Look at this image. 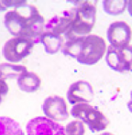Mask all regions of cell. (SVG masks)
I'll list each match as a JSON object with an SVG mask.
<instances>
[{
  "mask_svg": "<svg viewBox=\"0 0 132 135\" xmlns=\"http://www.w3.org/2000/svg\"><path fill=\"white\" fill-rule=\"evenodd\" d=\"M4 23L13 36L31 39L34 42L44 32V17L35 6L28 3L6 13Z\"/></svg>",
  "mask_w": 132,
  "mask_h": 135,
  "instance_id": "6da1fadb",
  "label": "cell"
},
{
  "mask_svg": "<svg viewBox=\"0 0 132 135\" xmlns=\"http://www.w3.org/2000/svg\"><path fill=\"white\" fill-rule=\"evenodd\" d=\"M104 39L95 34L74 36L66 40L62 49V54L70 56L81 64L94 65L106 51Z\"/></svg>",
  "mask_w": 132,
  "mask_h": 135,
  "instance_id": "7a4b0ae2",
  "label": "cell"
},
{
  "mask_svg": "<svg viewBox=\"0 0 132 135\" xmlns=\"http://www.w3.org/2000/svg\"><path fill=\"white\" fill-rule=\"evenodd\" d=\"M75 11V16L70 28L65 33L66 40L74 36L88 35L94 26L96 22V8L92 1H77Z\"/></svg>",
  "mask_w": 132,
  "mask_h": 135,
  "instance_id": "3957f363",
  "label": "cell"
},
{
  "mask_svg": "<svg viewBox=\"0 0 132 135\" xmlns=\"http://www.w3.org/2000/svg\"><path fill=\"white\" fill-rule=\"evenodd\" d=\"M71 114L85 123L92 132L103 131L109 124L108 118L101 111L88 103L76 104L71 108Z\"/></svg>",
  "mask_w": 132,
  "mask_h": 135,
  "instance_id": "277c9868",
  "label": "cell"
},
{
  "mask_svg": "<svg viewBox=\"0 0 132 135\" xmlns=\"http://www.w3.org/2000/svg\"><path fill=\"white\" fill-rule=\"evenodd\" d=\"M34 43L31 39L14 37L4 43L2 54L9 62H19L31 54Z\"/></svg>",
  "mask_w": 132,
  "mask_h": 135,
  "instance_id": "5b68a950",
  "label": "cell"
},
{
  "mask_svg": "<svg viewBox=\"0 0 132 135\" xmlns=\"http://www.w3.org/2000/svg\"><path fill=\"white\" fill-rule=\"evenodd\" d=\"M105 60L108 66L116 71L123 73L131 71V45L123 48L109 45Z\"/></svg>",
  "mask_w": 132,
  "mask_h": 135,
  "instance_id": "8992f818",
  "label": "cell"
},
{
  "mask_svg": "<svg viewBox=\"0 0 132 135\" xmlns=\"http://www.w3.org/2000/svg\"><path fill=\"white\" fill-rule=\"evenodd\" d=\"M26 128L28 135H66L62 125L43 117L31 119Z\"/></svg>",
  "mask_w": 132,
  "mask_h": 135,
  "instance_id": "52a82bcc",
  "label": "cell"
},
{
  "mask_svg": "<svg viewBox=\"0 0 132 135\" xmlns=\"http://www.w3.org/2000/svg\"><path fill=\"white\" fill-rule=\"evenodd\" d=\"M107 38L114 48H125L131 45V29L125 22H114L107 30Z\"/></svg>",
  "mask_w": 132,
  "mask_h": 135,
  "instance_id": "ba28073f",
  "label": "cell"
},
{
  "mask_svg": "<svg viewBox=\"0 0 132 135\" xmlns=\"http://www.w3.org/2000/svg\"><path fill=\"white\" fill-rule=\"evenodd\" d=\"M94 96L92 85L83 80L77 81L71 84L67 94L69 103L76 105L79 103H88L93 100Z\"/></svg>",
  "mask_w": 132,
  "mask_h": 135,
  "instance_id": "9c48e42d",
  "label": "cell"
},
{
  "mask_svg": "<svg viewBox=\"0 0 132 135\" xmlns=\"http://www.w3.org/2000/svg\"><path fill=\"white\" fill-rule=\"evenodd\" d=\"M42 110L47 117L55 121H64L69 117L65 100L59 96L46 98L42 105Z\"/></svg>",
  "mask_w": 132,
  "mask_h": 135,
  "instance_id": "30bf717a",
  "label": "cell"
},
{
  "mask_svg": "<svg viewBox=\"0 0 132 135\" xmlns=\"http://www.w3.org/2000/svg\"><path fill=\"white\" fill-rule=\"evenodd\" d=\"M75 16L74 8L70 11H66L60 16H55L49 20L45 25V28L46 31L52 32L57 35L65 34L68 31L72 24Z\"/></svg>",
  "mask_w": 132,
  "mask_h": 135,
  "instance_id": "8fae6325",
  "label": "cell"
},
{
  "mask_svg": "<svg viewBox=\"0 0 132 135\" xmlns=\"http://www.w3.org/2000/svg\"><path fill=\"white\" fill-rule=\"evenodd\" d=\"M39 40L41 43L43 44L45 51L49 54H54L59 52L62 48L64 42L62 36L48 31L43 32Z\"/></svg>",
  "mask_w": 132,
  "mask_h": 135,
  "instance_id": "7c38bea8",
  "label": "cell"
},
{
  "mask_svg": "<svg viewBox=\"0 0 132 135\" xmlns=\"http://www.w3.org/2000/svg\"><path fill=\"white\" fill-rule=\"evenodd\" d=\"M40 76L33 73L26 71L17 79V85L21 91L27 93H33L38 91L41 85Z\"/></svg>",
  "mask_w": 132,
  "mask_h": 135,
  "instance_id": "4fadbf2b",
  "label": "cell"
},
{
  "mask_svg": "<svg viewBox=\"0 0 132 135\" xmlns=\"http://www.w3.org/2000/svg\"><path fill=\"white\" fill-rule=\"evenodd\" d=\"M28 71L25 66L10 63L0 65V79L5 80L8 79H18L22 74Z\"/></svg>",
  "mask_w": 132,
  "mask_h": 135,
  "instance_id": "5bb4252c",
  "label": "cell"
},
{
  "mask_svg": "<svg viewBox=\"0 0 132 135\" xmlns=\"http://www.w3.org/2000/svg\"><path fill=\"white\" fill-rule=\"evenodd\" d=\"M0 135H25L19 124L7 117H0Z\"/></svg>",
  "mask_w": 132,
  "mask_h": 135,
  "instance_id": "9a60e30c",
  "label": "cell"
},
{
  "mask_svg": "<svg viewBox=\"0 0 132 135\" xmlns=\"http://www.w3.org/2000/svg\"><path fill=\"white\" fill-rule=\"evenodd\" d=\"M103 8L105 12L109 15L117 16L125 12L127 6L128 1L119 0V1H103Z\"/></svg>",
  "mask_w": 132,
  "mask_h": 135,
  "instance_id": "2e32d148",
  "label": "cell"
},
{
  "mask_svg": "<svg viewBox=\"0 0 132 135\" xmlns=\"http://www.w3.org/2000/svg\"><path fill=\"white\" fill-rule=\"evenodd\" d=\"M66 135H85L84 123L82 121H73L68 123L65 128Z\"/></svg>",
  "mask_w": 132,
  "mask_h": 135,
  "instance_id": "e0dca14e",
  "label": "cell"
},
{
  "mask_svg": "<svg viewBox=\"0 0 132 135\" xmlns=\"http://www.w3.org/2000/svg\"><path fill=\"white\" fill-rule=\"evenodd\" d=\"M8 90V85L4 80L0 79V103H2V97L7 95Z\"/></svg>",
  "mask_w": 132,
  "mask_h": 135,
  "instance_id": "ac0fdd59",
  "label": "cell"
},
{
  "mask_svg": "<svg viewBox=\"0 0 132 135\" xmlns=\"http://www.w3.org/2000/svg\"><path fill=\"white\" fill-rule=\"evenodd\" d=\"M8 10V8L4 4V1H0V12H3Z\"/></svg>",
  "mask_w": 132,
  "mask_h": 135,
  "instance_id": "d6986e66",
  "label": "cell"
},
{
  "mask_svg": "<svg viewBox=\"0 0 132 135\" xmlns=\"http://www.w3.org/2000/svg\"><path fill=\"white\" fill-rule=\"evenodd\" d=\"M100 135H114L113 134H111V133H109V132H105V133H103V134H102Z\"/></svg>",
  "mask_w": 132,
  "mask_h": 135,
  "instance_id": "ffe728a7",
  "label": "cell"
}]
</instances>
